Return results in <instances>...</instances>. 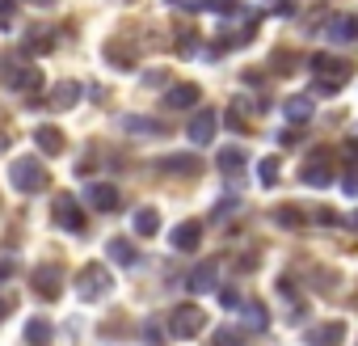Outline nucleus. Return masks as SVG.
Returning <instances> with one entry per match:
<instances>
[{
    "label": "nucleus",
    "instance_id": "obj_1",
    "mask_svg": "<svg viewBox=\"0 0 358 346\" xmlns=\"http://www.w3.org/2000/svg\"><path fill=\"white\" fill-rule=\"evenodd\" d=\"M0 81H5V89H13V93H38L43 89V68L38 64H30V55L26 51H5L0 55Z\"/></svg>",
    "mask_w": 358,
    "mask_h": 346
},
{
    "label": "nucleus",
    "instance_id": "obj_2",
    "mask_svg": "<svg viewBox=\"0 0 358 346\" xmlns=\"http://www.w3.org/2000/svg\"><path fill=\"white\" fill-rule=\"evenodd\" d=\"M110 291H114V275H110L101 262H85L80 275H76V296H80L85 304H101Z\"/></svg>",
    "mask_w": 358,
    "mask_h": 346
},
{
    "label": "nucleus",
    "instance_id": "obj_3",
    "mask_svg": "<svg viewBox=\"0 0 358 346\" xmlns=\"http://www.w3.org/2000/svg\"><path fill=\"white\" fill-rule=\"evenodd\" d=\"M9 182H13V191H22V195H38V191H47V169H43L38 156H17V160L9 165Z\"/></svg>",
    "mask_w": 358,
    "mask_h": 346
},
{
    "label": "nucleus",
    "instance_id": "obj_4",
    "mask_svg": "<svg viewBox=\"0 0 358 346\" xmlns=\"http://www.w3.org/2000/svg\"><path fill=\"white\" fill-rule=\"evenodd\" d=\"M299 182L312 186V191H324V186L337 182V169H333V152H329V148H316V152L299 165Z\"/></svg>",
    "mask_w": 358,
    "mask_h": 346
},
{
    "label": "nucleus",
    "instance_id": "obj_5",
    "mask_svg": "<svg viewBox=\"0 0 358 346\" xmlns=\"http://www.w3.org/2000/svg\"><path fill=\"white\" fill-rule=\"evenodd\" d=\"M203 329H207V312L199 304H177L169 312V333L173 338H199Z\"/></svg>",
    "mask_w": 358,
    "mask_h": 346
},
{
    "label": "nucleus",
    "instance_id": "obj_6",
    "mask_svg": "<svg viewBox=\"0 0 358 346\" xmlns=\"http://www.w3.org/2000/svg\"><path fill=\"white\" fill-rule=\"evenodd\" d=\"M51 220H55L64 233H76V237L85 233V207H80L72 195H55V199H51Z\"/></svg>",
    "mask_w": 358,
    "mask_h": 346
},
{
    "label": "nucleus",
    "instance_id": "obj_7",
    "mask_svg": "<svg viewBox=\"0 0 358 346\" xmlns=\"http://www.w3.org/2000/svg\"><path fill=\"white\" fill-rule=\"evenodd\" d=\"M30 287H34V296H38V300H59V296H64V266H55V262L34 266Z\"/></svg>",
    "mask_w": 358,
    "mask_h": 346
},
{
    "label": "nucleus",
    "instance_id": "obj_8",
    "mask_svg": "<svg viewBox=\"0 0 358 346\" xmlns=\"http://www.w3.org/2000/svg\"><path fill=\"white\" fill-rule=\"evenodd\" d=\"M308 68H312L324 85H333V89H341V85L350 81V64H345V60H333V55H312Z\"/></svg>",
    "mask_w": 358,
    "mask_h": 346
},
{
    "label": "nucleus",
    "instance_id": "obj_9",
    "mask_svg": "<svg viewBox=\"0 0 358 346\" xmlns=\"http://www.w3.org/2000/svg\"><path fill=\"white\" fill-rule=\"evenodd\" d=\"M215 127H220V114L203 106V110H199V114L190 118V127H186V135H190V144H194V148H207V144L215 139Z\"/></svg>",
    "mask_w": 358,
    "mask_h": 346
},
{
    "label": "nucleus",
    "instance_id": "obj_10",
    "mask_svg": "<svg viewBox=\"0 0 358 346\" xmlns=\"http://www.w3.org/2000/svg\"><path fill=\"white\" fill-rule=\"evenodd\" d=\"M169 245L182 249V254H194V249L203 245V224H199V220H182V224L169 233Z\"/></svg>",
    "mask_w": 358,
    "mask_h": 346
},
{
    "label": "nucleus",
    "instance_id": "obj_11",
    "mask_svg": "<svg viewBox=\"0 0 358 346\" xmlns=\"http://www.w3.org/2000/svg\"><path fill=\"white\" fill-rule=\"evenodd\" d=\"M85 199H89L93 212H118V203H122L118 186H110V182H89L85 186Z\"/></svg>",
    "mask_w": 358,
    "mask_h": 346
},
{
    "label": "nucleus",
    "instance_id": "obj_12",
    "mask_svg": "<svg viewBox=\"0 0 358 346\" xmlns=\"http://www.w3.org/2000/svg\"><path fill=\"white\" fill-rule=\"evenodd\" d=\"M215 287H220V262H203V266H194L190 279H186V291H194V296H207V291H215Z\"/></svg>",
    "mask_w": 358,
    "mask_h": 346
},
{
    "label": "nucleus",
    "instance_id": "obj_13",
    "mask_svg": "<svg viewBox=\"0 0 358 346\" xmlns=\"http://www.w3.org/2000/svg\"><path fill=\"white\" fill-rule=\"evenodd\" d=\"M156 165H160V173H173V178H194V173L203 169V160H199V156H190V152H173V156H160Z\"/></svg>",
    "mask_w": 358,
    "mask_h": 346
},
{
    "label": "nucleus",
    "instance_id": "obj_14",
    "mask_svg": "<svg viewBox=\"0 0 358 346\" xmlns=\"http://www.w3.org/2000/svg\"><path fill=\"white\" fill-rule=\"evenodd\" d=\"M303 338H308V346H341L345 342V321H324V325L308 329Z\"/></svg>",
    "mask_w": 358,
    "mask_h": 346
},
{
    "label": "nucleus",
    "instance_id": "obj_15",
    "mask_svg": "<svg viewBox=\"0 0 358 346\" xmlns=\"http://www.w3.org/2000/svg\"><path fill=\"white\" fill-rule=\"evenodd\" d=\"M199 97H203L199 85H173V89H164V106L169 110H190V106H199Z\"/></svg>",
    "mask_w": 358,
    "mask_h": 346
},
{
    "label": "nucleus",
    "instance_id": "obj_16",
    "mask_svg": "<svg viewBox=\"0 0 358 346\" xmlns=\"http://www.w3.org/2000/svg\"><path fill=\"white\" fill-rule=\"evenodd\" d=\"M215 165H220V173H228V178H241L245 173V165H249V152L245 148H220V156H215Z\"/></svg>",
    "mask_w": 358,
    "mask_h": 346
},
{
    "label": "nucleus",
    "instance_id": "obj_17",
    "mask_svg": "<svg viewBox=\"0 0 358 346\" xmlns=\"http://www.w3.org/2000/svg\"><path fill=\"white\" fill-rule=\"evenodd\" d=\"M76 102H80V85H76V81H59V85L51 89V97H47V106H51L55 114H59V110H72Z\"/></svg>",
    "mask_w": 358,
    "mask_h": 346
},
{
    "label": "nucleus",
    "instance_id": "obj_18",
    "mask_svg": "<svg viewBox=\"0 0 358 346\" xmlns=\"http://www.w3.org/2000/svg\"><path fill=\"white\" fill-rule=\"evenodd\" d=\"M22 338H26V346H51L55 325H51L47 317H30V321H26V329H22Z\"/></svg>",
    "mask_w": 358,
    "mask_h": 346
},
{
    "label": "nucleus",
    "instance_id": "obj_19",
    "mask_svg": "<svg viewBox=\"0 0 358 346\" xmlns=\"http://www.w3.org/2000/svg\"><path fill=\"white\" fill-rule=\"evenodd\" d=\"M324 34H329V43H333V47H345V43H354V39H358V22L341 13V18H333V22H329V30H324Z\"/></svg>",
    "mask_w": 358,
    "mask_h": 346
},
{
    "label": "nucleus",
    "instance_id": "obj_20",
    "mask_svg": "<svg viewBox=\"0 0 358 346\" xmlns=\"http://www.w3.org/2000/svg\"><path fill=\"white\" fill-rule=\"evenodd\" d=\"M118 127L131 131V135H164V127H160L156 118H148V114H122Z\"/></svg>",
    "mask_w": 358,
    "mask_h": 346
},
{
    "label": "nucleus",
    "instance_id": "obj_21",
    "mask_svg": "<svg viewBox=\"0 0 358 346\" xmlns=\"http://www.w3.org/2000/svg\"><path fill=\"white\" fill-rule=\"evenodd\" d=\"M34 144H38V152H47V156H59V152H64V135H59V127H51V123L34 127Z\"/></svg>",
    "mask_w": 358,
    "mask_h": 346
},
{
    "label": "nucleus",
    "instance_id": "obj_22",
    "mask_svg": "<svg viewBox=\"0 0 358 346\" xmlns=\"http://www.w3.org/2000/svg\"><path fill=\"white\" fill-rule=\"evenodd\" d=\"M55 47V30H47V26H30L26 30V51L30 55H47Z\"/></svg>",
    "mask_w": 358,
    "mask_h": 346
},
{
    "label": "nucleus",
    "instance_id": "obj_23",
    "mask_svg": "<svg viewBox=\"0 0 358 346\" xmlns=\"http://www.w3.org/2000/svg\"><path fill=\"white\" fill-rule=\"evenodd\" d=\"M131 228H135L139 237H156V233H160V212H156V207H139V212L131 216Z\"/></svg>",
    "mask_w": 358,
    "mask_h": 346
},
{
    "label": "nucleus",
    "instance_id": "obj_24",
    "mask_svg": "<svg viewBox=\"0 0 358 346\" xmlns=\"http://www.w3.org/2000/svg\"><path fill=\"white\" fill-rule=\"evenodd\" d=\"M106 254H110V262H118V266H139V254H135V245H131L127 237H114V241L106 245Z\"/></svg>",
    "mask_w": 358,
    "mask_h": 346
},
{
    "label": "nucleus",
    "instance_id": "obj_25",
    "mask_svg": "<svg viewBox=\"0 0 358 346\" xmlns=\"http://www.w3.org/2000/svg\"><path fill=\"white\" fill-rule=\"evenodd\" d=\"M282 110H287V118H291V123H308L316 106H312V97H308V93H299V97H287V106H282Z\"/></svg>",
    "mask_w": 358,
    "mask_h": 346
},
{
    "label": "nucleus",
    "instance_id": "obj_26",
    "mask_svg": "<svg viewBox=\"0 0 358 346\" xmlns=\"http://www.w3.org/2000/svg\"><path fill=\"white\" fill-rule=\"evenodd\" d=\"M106 60H110V68H122V72H131V68H135V55H131L127 47H118V43H110V47H106Z\"/></svg>",
    "mask_w": 358,
    "mask_h": 346
},
{
    "label": "nucleus",
    "instance_id": "obj_27",
    "mask_svg": "<svg viewBox=\"0 0 358 346\" xmlns=\"http://www.w3.org/2000/svg\"><path fill=\"white\" fill-rule=\"evenodd\" d=\"M270 220H274L278 228H303V212H295V207H274Z\"/></svg>",
    "mask_w": 358,
    "mask_h": 346
},
{
    "label": "nucleus",
    "instance_id": "obj_28",
    "mask_svg": "<svg viewBox=\"0 0 358 346\" xmlns=\"http://www.w3.org/2000/svg\"><path fill=\"white\" fill-rule=\"evenodd\" d=\"M241 308H245V317H249V325H253V329H266L270 312H266V304H262V300H245Z\"/></svg>",
    "mask_w": 358,
    "mask_h": 346
},
{
    "label": "nucleus",
    "instance_id": "obj_29",
    "mask_svg": "<svg viewBox=\"0 0 358 346\" xmlns=\"http://www.w3.org/2000/svg\"><path fill=\"white\" fill-rule=\"evenodd\" d=\"M257 182H262V186H278V156L257 160Z\"/></svg>",
    "mask_w": 358,
    "mask_h": 346
},
{
    "label": "nucleus",
    "instance_id": "obj_30",
    "mask_svg": "<svg viewBox=\"0 0 358 346\" xmlns=\"http://www.w3.org/2000/svg\"><path fill=\"white\" fill-rule=\"evenodd\" d=\"M211 346H245V333H241L236 325H224V329H215Z\"/></svg>",
    "mask_w": 358,
    "mask_h": 346
},
{
    "label": "nucleus",
    "instance_id": "obj_31",
    "mask_svg": "<svg viewBox=\"0 0 358 346\" xmlns=\"http://www.w3.org/2000/svg\"><path fill=\"white\" fill-rule=\"evenodd\" d=\"M220 304L232 312V308H241V304H245V296H241L236 287H220Z\"/></svg>",
    "mask_w": 358,
    "mask_h": 346
},
{
    "label": "nucleus",
    "instance_id": "obj_32",
    "mask_svg": "<svg viewBox=\"0 0 358 346\" xmlns=\"http://www.w3.org/2000/svg\"><path fill=\"white\" fill-rule=\"evenodd\" d=\"M143 346H164V333H160V321H148V325H143Z\"/></svg>",
    "mask_w": 358,
    "mask_h": 346
},
{
    "label": "nucleus",
    "instance_id": "obj_33",
    "mask_svg": "<svg viewBox=\"0 0 358 346\" xmlns=\"http://www.w3.org/2000/svg\"><path fill=\"white\" fill-rule=\"evenodd\" d=\"M341 186H345V195H358V165H350L341 173Z\"/></svg>",
    "mask_w": 358,
    "mask_h": 346
},
{
    "label": "nucleus",
    "instance_id": "obj_34",
    "mask_svg": "<svg viewBox=\"0 0 358 346\" xmlns=\"http://www.w3.org/2000/svg\"><path fill=\"white\" fill-rule=\"evenodd\" d=\"M232 207H241V199H236V195H224V203H220V207H215V216H228V212H232Z\"/></svg>",
    "mask_w": 358,
    "mask_h": 346
},
{
    "label": "nucleus",
    "instance_id": "obj_35",
    "mask_svg": "<svg viewBox=\"0 0 358 346\" xmlns=\"http://www.w3.org/2000/svg\"><path fill=\"white\" fill-rule=\"evenodd\" d=\"M13 275H17V266H13V262H0V283H9Z\"/></svg>",
    "mask_w": 358,
    "mask_h": 346
},
{
    "label": "nucleus",
    "instance_id": "obj_36",
    "mask_svg": "<svg viewBox=\"0 0 358 346\" xmlns=\"http://www.w3.org/2000/svg\"><path fill=\"white\" fill-rule=\"evenodd\" d=\"M9 308H13V304H9V300H0V317H9Z\"/></svg>",
    "mask_w": 358,
    "mask_h": 346
},
{
    "label": "nucleus",
    "instance_id": "obj_37",
    "mask_svg": "<svg viewBox=\"0 0 358 346\" xmlns=\"http://www.w3.org/2000/svg\"><path fill=\"white\" fill-rule=\"evenodd\" d=\"M350 148H358V127H354V135H350Z\"/></svg>",
    "mask_w": 358,
    "mask_h": 346
},
{
    "label": "nucleus",
    "instance_id": "obj_38",
    "mask_svg": "<svg viewBox=\"0 0 358 346\" xmlns=\"http://www.w3.org/2000/svg\"><path fill=\"white\" fill-rule=\"evenodd\" d=\"M30 5H55V0H30Z\"/></svg>",
    "mask_w": 358,
    "mask_h": 346
},
{
    "label": "nucleus",
    "instance_id": "obj_39",
    "mask_svg": "<svg viewBox=\"0 0 358 346\" xmlns=\"http://www.w3.org/2000/svg\"><path fill=\"white\" fill-rule=\"evenodd\" d=\"M350 224H354V228H358V212H354V220H350Z\"/></svg>",
    "mask_w": 358,
    "mask_h": 346
}]
</instances>
